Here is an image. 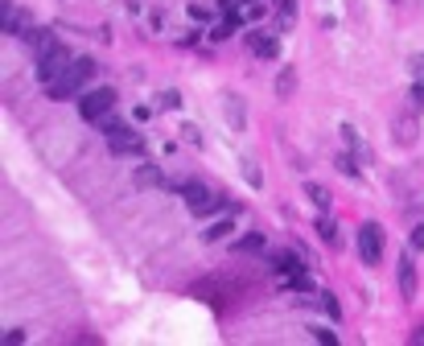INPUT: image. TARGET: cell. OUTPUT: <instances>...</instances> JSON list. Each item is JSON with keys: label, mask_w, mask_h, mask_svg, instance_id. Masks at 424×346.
<instances>
[{"label": "cell", "mask_w": 424, "mask_h": 346, "mask_svg": "<svg viewBox=\"0 0 424 346\" xmlns=\"http://www.w3.org/2000/svg\"><path fill=\"white\" fill-rule=\"evenodd\" d=\"M391 136H395V144H416V112L395 116L391 120Z\"/></svg>", "instance_id": "cell-8"}, {"label": "cell", "mask_w": 424, "mask_h": 346, "mask_svg": "<svg viewBox=\"0 0 424 346\" xmlns=\"http://www.w3.org/2000/svg\"><path fill=\"white\" fill-rule=\"evenodd\" d=\"M317 305L330 313L333 322H342V305H338V297H333V293H317Z\"/></svg>", "instance_id": "cell-18"}, {"label": "cell", "mask_w": 424, "mask_h": 346, "mask_svg": "<svg viewBox=\"0 0 424 346\" xmlns=\"http://www.w3.org/2000/svg\"><path fill=\"white\" fill-rule=\"evenodd\" d=\"M243 177H247L251 186H264V173L256 170V161H243Z\"/></svg>", "instance_id": "cell-22"}, {"label": "cell", "mask_w": 424, "mask_h": 346, "mask_svg": "<svg viewBox=\"0 0 424 346\" xmlns=\"http://www.w3.org/2000/svg\"><path fill=\"white\" fill-rule=\"evenodd\" d=\"M313 231H317V239H322L326 248H342V227H338V218H330V211L317 218V227H313Z\"/></svg>", "instance_id": "cell-9"}, {"label": "cell", "mask_w": 424, "mask_h": 346, "mask_svg": "<svg viewBox=\"0 0 424 346\" xmlns=\"http://www.w3.org/2000/svg\"><path fill=\"white\" fill-rule=\"evenodd\" d=\"M189 17H194V21H210V8H206V4H198V0H194V4H189Z\"/></svg>", "instance_id": "cell-27"}, {"label": "cell", "mask_w": 424, "mask_h": 346, "mask_svg": "<svg viewBox=\"0 0 424 346\" xmlns=\"http://www.w3.org/2000/svg\"><path fill=\"white\" fill-rule=\"evenodd\" d=\"M70 62H74V54H70V45H54V50H46L42 58H38V83L49 86L54 79H62L66 70H70Z\"/></svg>", "instance_id": "cell-3"}, {"label": "cell", "mask_w": 424, "mask_h": 346, "mask_svg": "<svg viewBox=\"0 0 424 346\" xmlns=\"http://www.w3.org/2000/svg\"><path fill=\"white\" fill-rule=\"evenodd\" d=\"M264 248V235H247V239H239V252H260Z\"/></svg>", "instance_id": "cell-24"}, {"label": "cell", "mask_w": 424, "mask_h": 346, "mask_svg": "<svg viewBox=\"0 0 424 346\" xmlns=\"http://www.w3.org/2000/svg\"><path fill=\"white\" fill-rule=\"evenodd\" d=\"M292 86H297V70H292V66H284L281 79H276V95H281V99H288V95H292Z\"/></svg>", "instance_id": "cell-15"}, {"label": "cell", "mask_w": 424, "mask_h": 346, "mask_svg": "<svg viewBox=\"0 0 424 346\" xmlns=\"http://www.w3.org/2000/svg\"><path fill=\"white\" fill-rule=\"evenodd\" d=\"M408 112H424V83L408 86Z\"/></svg>", "instance_id": "cell-19"}, {"label": "cell", "mask_w": 424, "mask_h": 346, "mask_svg": "<svg viewBox=\"0 0 424 346\" xmlns=\"http://www.w3.org/2000/svg\"><path fill=\"white\" fill-rule=\"evenodd\" d=\"M227 231H231V218H219V223H210V227L202 231V239H206V243H219V239H227Z\"/></svg>", "instance_id": "cell-12"}, {"label": "cell", "mask_w": 424, "mask_h": 346, "mask_svg": "<svg viewBox=\"0 0 424 346\" xmlns=\"http://www.w3.org/2000/svg\"><path fill=\"white\" fill-rule=\"evenodd\" d=\"M165 190H173V194H182L189 206V215L206 218V215H219V211H235L231 202H223L214 190H206L202 181H186V177H178V181H165Z\"/></svg>", "instance_id": "cell-1"}, {"label": "cell", "mask_w": 424, "mask_h": 346, "mask_svg": "<svg viewBox=\"0 0 424 346\" xmlns=\"http://www.w3.org/2000/svg\"><path fill=\"white\" fill-rule=\"evenodd\" d=\"M223 99H227V103H223V107H227V124H231V128H243V103H239L235 95H223Z\"/></svg>", "instance_id": "cell-13"}, {"label": "cell", "mask_w": 424, "mask_h": 346, "mask_svg": "<svg viewBox=\"0 0 424 346\" xmlns=\"http://www.w3.org/2000/svg\"><path fill=\"white\" fill-rule=\"evenodd\" d=\"M182 107V95L178 91H161L157 95V112H178Z\"/></svg>", "instance_id": "cell-16"}, {"label": "cell", "mask_w": 424, "mask_h": 346, "mask_svg": "<svg viewBox=\"0 0 424 346\" xmlns=\"http://www.w3.org/2000/svg\"><path fill=\"white\" fill-rule=\"evenodd\" d=\"M182 132H186V140H189V144H202V132L194 128V124H186Z\"/></svg>", "instance_id": "cell-29"}, {"label": "cell", "mask_w": 424, "mask_h": 346, "mask_svg": "<svg viewBox=\"0 0 424 346\" xmlns=\"http://www.w3.org/2000/svg\"><path fill=\"white\" fill-rule=\"evenodd\" d=\"M111 107H116V91H111V86H99V91L79 95V116H83V120H91V124H99Z\"/></svg>", "instance_id": "cell-4"}, {"label": "cell", "mask_w": 424, "mask_h": 346, "mask_svg": "<svg viewBox=\"0 0 424 346\" xmlns=\"http://www.w3.org/2000/svg\"><path fill=\"white\" fill-rule=\"evenodd\" d=\"M13 21H17V4L13 0H0V33H8Z\"/></svg>", "instance_id": "cell-17"}, {"label": "cell", "mask_w": 424, "mask_h": 346, "mask_svg": "<svg viewBox=\"0 0 424 346\" xmlns=\"http://www.w3.org/2000/svg\"><path fill=\"white\" fill-rule=\"evenodd\" d=\"M359 260L371 264V268L383 260V227L379 223H363L359 227Z\"/></svg>", "instance_id": "cell-5"}, {"label": "cell", "mask_w": 424, "mask_h": 346, "mask_svg": "<svg viewBox=\"0 0 424 346\" xmlns=\"http://www.w3.org/2000/svg\"><path fill=\"white\" fill-rule=\"evenodd\" d=\"M17 346V343H25V330H4V346Z\"/></svg>", "instance_id": "cell-28"}, {"label": "cell", "mask_w": 424, "mask_h": 346, "mask_svg": "<svg viewBox=\"0 0 424 346\" xmlns=\"http://www.w3.org/2000/svg\"><path fill=\"white\" fill-rule=\"evenodd\" d=\"M305 198H309V202H313L322 215H326V211L333 206V194L326 190V186H317V181H309V186H305Z\"/></svg>", "instance_id": "cell-10"}, {"label": "cell", "mask_w": 424, "mask_h": 346, "mask_svg": "<svg viewBox=\"0 0 424 346\" xmlns=\"http://www.w3.org/2000/svg\"><path fill=\"white\" fill-rule=\"evenodd\" d=\"M412 343H416V346H424V326H416V330H412Z\"/></svg>", "instance_id": "cell-30"}, {"label": "cell", "mask_w": 424, "mask_h": 346, "mask_svg": "<svg viewBox=\"0 0 424 346\" xmlns=\"http://www.w3.org/2000/svg\"><path fill=\"white\" fill-rule=\"evenodd\" d=\"M309 334H313L317 343H326V346H333V343H338V334H333V330H322V326H313Z\"/></svg>", "instance_id": "cell-26"}, {"label": "cell", "mask_w": 424, "mask_h": 346, "mask_svg": "<svg viewBox=\"0 0 424 346\" xmlns=\"http://www.w3.org/2000/svg\"><path fill=\"white\" fill-rule=\"evenodd\" d=\"M408 70H412L416 83H424V54H412V58H408Z\"/></svg>", "instance_id": "cell-21"}, {"label": "cell", "mask_w": 424, "mask_h": 346, "mask_svg": "<svg viewBox=\"0 0 424 346\" xmlns=\"http://www.w3.org/2000/svg\"><path fill=\"white\" fill-rule=\"evenodd\" d=\"M132 181H136V186H144V190H152V186H165V173H161V165H141Z\"/></svg>", "instance_id": "cell-11"}, {"label": "cell", "mask_w": 424, "mask_h": 346, "mask_svg": "<svg viewBox=\"0 0 424 346\" xmlns=\"http://www.w3.org/2000/svg\"><path fill=\"white\" fill-rule=\"evenodd\" d=\"M243 42L251 45V54L264 58V62H276V58H281V42H276L272 33H247Z\"/></svg>", "instance_id": "cell-7"}, {"label": "cell", "mask_w": 424, "mask_h": 346, "mask_svg": "<svg viewBox=\"0 0 424 346\" xmlns=\"http://www.w3.org/2000/svg\"><path fill=\"white\" fill-rule=\"evenodd\" d=\"M219 4H223L227 17H243V8H247V0H219Z\"/></svg>", "instance_id": "cell-23"}, {"label": "cell", "mask_w": 424, "mask_h": 346, "mask_svg": "<svg viewBox=\"0 0 424 346\" xmlns=\"http://www.w3.org/2000/svg\"><path fill=\"white\" fill-rule=\"evenodd\" d=\"M292 21H297V0H281V21H276V29L288 33V29H292Z\"/></svg>", "instance_id": "cell-14"}, {"label": "cell", "mask_w": 424, "mask_h": 346, "mask_svg": "<svg viewBox=\"0 0 424 346\" xmlns=\"http://www.w3.org/2000/svg\"><path fill=\"white\" fill-rule=\"evenodd\" d=\"M408 243H412V252H424V223H416V227H412Z\"/></svg>", "instance_id": "cell-25"}, {"label": "cell", "mask_w": 424, "mask_h": 346, "mask_svg": "<svg viewBox=\"0 0 424 346\" xmlns=\"http://www.w3.org/2000/svg\"><path fill=\"white\" fill-rule=\"evenodd\" d=\"M395 285H400L404 301H412V297H416L421 280H416V260H412V256H400V268H395Z\"/></svg>", "instance_id": "cell-6"}, {"label": "cell", "mask_w": 424, "mask_h": 346, "mask_svg": "<svg viewBox=\"0 0 424 346\" xmlns=\"http://www.w3.org/2000/svg\"><path fill=\"white\" fill-rule=\"evenodd\" d=\"M91 75H95L91 58H74V62H70V70L46 86V95H49V99H74V95H83V86L91 83Z\"/></svg>", "instance_id": "cell-2"}, {"label": "cell", "mask_w": 424, "mask_h": 346, "mask_svg": "<svg viewBox=\"0 0 424 346\" xmlns=\"http://www.w3.org/2000/svg\"><path fill=\"white\" fill-rule=\"evenodd\" d=\"M338 170L346 173V177H359V161H354L350 153H338Z\"/></svg>", "instance_id": "cell-20"}]
</instances>
